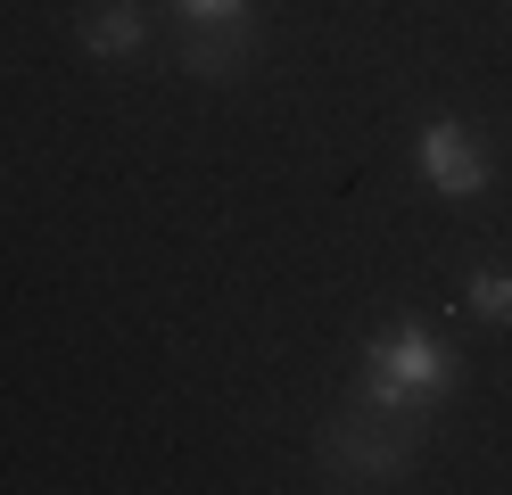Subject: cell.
<instances>
[{"mask_svg":"<svg viewBox=\"0 0 512 495\" xmlns=\"http://www.w3.org/2000/svg\"><path fill=\"white\" fill-rule=\"evenodd\" d=\"M463 380V355L438 339V330H422V322H389L380 339L364 347V405H380V413H430L446 388Z\"/></svg>","mask_w":512,"mask_h":495,"instance_id":"6da1fadb","label":"cell"},{"mask_svg":"<svg viewBox=\"0 0 512 495\" xmlns=\"http://www.w3.org/2000/svg\"><path fill=\"white\" fill-rule=\"evenodd\" d=\"M413 421H422V413H380V405H364V396H356V413H331V421H323L314 454H323V471L347 479V487L405 479V471H413V454H422Z\"/></svg>","mask_w":512,"mask_h":495,"instance_id":"7a4b0ae2","label":"cell"},{"mask_svg":"<svg viewBox=\"0 0 512 495\" xmlns=\"http://www.w3.org/2000/svg\"><path fill=\"white\" fill-rule=\"evenodd\" d=\"M413 165H422V182L438 198H479L496 182V157H488V141H479L463 116H430L422 132H413Z\"/></svg>","mask_w":512,"mask_h":495,"instance_id":"3957f363","label":"cell"},{"mask_svg":"<svg viewBox=\"0 0 512 495\" xmlns=\"http://www.w3.org/2000/svg\"><path fill=\"white\" fill-rule=\"evenodd\" d=\"M256 58V17L248 25H182V75L190 83H232Z\"/></svg>","mask_w":512,"mask_h":495,"instance_id":"277c9868","label":"cell"},{"mask_svg":"<svg viewBox=\"0 0 512 495\" xmlns=\"http://www.w3.org/2000/svg\"><path fill=\"white\" fill-rule=\"evenodd\" d=\"M75 42H83L91 58H133V50L149 42V17L133 9V0H91V9L75 17Z\"/></svg>","mask_w":512,"mask_h":495,"instance_id":"5b68a950","label":"cell"},{"mask_svg":"<svg viewBox=\"0 0 512 495\" xmlns=\"http://www.w3.org/2000/svg\"><path fill=\"white\" fill-rule=\"evenodd\" d=\"M463 297H471V314H479V322H496V330H512V264H471V281H463Z\"/></svg>","mask_w":512,"mask_h":495,"instance_id":"8992f818","label":"cell"},{"mask_svg":"<svg viewBox=\"0 0 512 495\" xmlns=\"http://www.w3.org/2000/svg\"><path fill=\"white\" fill-rule=\"evenodd\" d=\"M182 25H248V0H174Z\"/></svg>","mask_w":512,"mask_h":495,"instance_id":"52a82bcc","label":"cell"}]
</instances>
